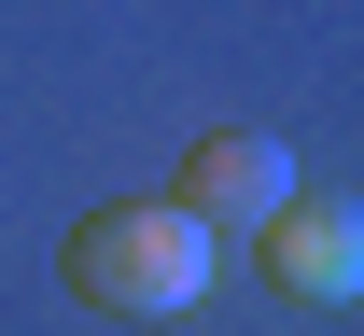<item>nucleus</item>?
Segmentation results:
<instances>
[{
  "label": "nucleus",
  "instance_id": "f03ea898",
  "mask_svg": "<svg viewBox=\"0 0 364 336\" xmlns=\"http://www.w3.org/2000/svg\"><path fill=\"white\" fill-rule=\"evenodd\" d=\"M252 239H267V281L294 294V308H350V294H364V210H350V196L294 183Z\"/></svg>",
  "mask_w": 364,
  "mask_h": 336
},
{
  "label": "nucleus",
  "instance_id": "f257e3e1",
  "mask_svg": "<svg viewBox=\"0 0 364 336\" xmlns=\"http://www.w3.org/2000/svg\"><path fill=\"white\" fill-rule=\"evenodd\" d=\"M56 281L85 294V308H112V323H182L196 294L225 281V239H210L182 196H112V210H85V224H70Z\"/></svg>",
  "mask_w": 364,
  "mask_h": 336
},
{
  "label": "nucleus",
  "instance_id": "7ed1b4c3",
  "mask_svg": "<svg viewBox=\"0 0 364 336\" xmlns=\"http://www.w3.org/2000/svg\"><path fill=\"white\" fill-rule=\"evenodd\" d=\"M168 196L210 224V239H252L280 196H294V141H267V126H210V141L182 154V183H168Z\"/></svg>",
  "mask_w": 364,
  "mask_h": 336
}]
</instances>
